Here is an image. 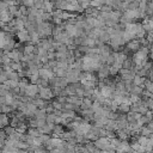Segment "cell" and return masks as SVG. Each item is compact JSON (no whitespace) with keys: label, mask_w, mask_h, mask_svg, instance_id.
<instances>
[{"label":"cell","mask_w":153,"mask_h":153,"mask_svg":"<svg viewBox=\"0 0 153 153\" xmlns=\"http://www.w3.org/2000/svg\"><path fill=\"white\" fill-rule=\"evenodd\" d=\"M6 80H7L6 72H5V71H0V85H1V84H5Z\"/></svg>","instance_id":"cell-31"},{"label":"cell","mask_w":153,"mask_h":153,"mask_svg":"<svg viewBox=\"0 0 153 153\" xmlns=\"http://www.w3.org/2000/svg\"><path fill=\"white\" fill-rule=\"evenodd\" d=\"M93 145L98 149H100V151H111L112 149L111 148V142H110V139L109 137H98L93 142Z\"/></svg>","instance_id":"cell-1"},{"label":"cell","mask_w":153,"mask_h":153,"mask_svg":"<svg viewBox=\"0 0 153 153\" xmlns=\"http://www.w3.org/2000/svg\"><path fill=\"white\" fill-rule=\"evenodd\" d=\"M67 102L76 106V105H81V103H82V99H81V98H79L78 96H71V97L67 99Z\"/></svg>","instance_id":"cell-19"},{"label":"cell","mask_w":153,"mask_h":153,"mask_svg":"<svg viewBox=\"0 0 153 153\" xmlns=\"http://www.w3.org/2000/svg\"><path fill=\"white\" fill-rule=\"evenodd\" d=\"M11 18H12V14H11L7 10H6V11L0 12V20H1V22H4V23L10 22V20H11Z\"/></svg>","instance_id":"cell-20"},{"label":"cell","mask_w":153,"mask_h":153,"mask_svg":"<svg viewBox=\"0 0 153 153\" xmlns=\"http://www.w3.org/2000/svg\"><path fill=\"white\" fill-rule=\"evenodd\" d=\"M8 39H10V37L5 32L0 31V48H5V45L8 42Z\"/></svg>","instance_id":"cell-21"},{"label":"cell","mask_w":153,"mask_h":153,"mask_svg":"<svg viewBox=\"0 0 153 153\" xmlns=\"http://www.w3.org/2000/svg\"><path fill=\"white\" fill-rule=\"evenodd\" d=\"M120 73H121V76H122V79H123L124 81H127V80H131V81H133V79H134V76H135V73H134L131 69L121 68V69H120Z\"/></svg>","instance_id":"cell-9"},{"label":"cell","mask_w":153,"mask_h":153,"mask_svg":"<svg viewBox=\"0 0 153 153\" xmlns=\"http://www.w3.org/2000/svg\"><path fill=\"white\" fill-rule=\"evenodd\" d=\"M127 20H131V19H137V18H140L141 17V13H140V11H139V8H136V10H127L126 12H124V16H123Z\"/></svg>","instance_id":"cell-7"},{"label":"cell","mask_w":153,"mask_h":153,"mask_svg":"<svg viewBox=\"0 0 153 153\" xmlns=\"http://www.w3.org/2000/svg\"><path fill=\"white\" fill-rule=\"evenodd\" d=\"M47 110L45 109H38V110H36V112H35V117L37 118V120H45L47 118Z\"/></svg>","instance_id":"cell-18"},{"label":"cell","mask_w":153,"mask_h":153,"mask_svg":"<svg viewBox=\"0 0 153 153\" xmlns=\"http://www.w3.org/2000/svg\"><path fill=\"white\" fill-rule=\"evenodd\" d=\"M130 105L131 104H129V103H122V104H120L118 105V108H117V110L121 112V114H128L129 111H130Z\"/></svg>","instance_id":"cell-17"},{"label":"cell","mask_w":153,"mask_h":153,"mask_svg":"<svg viewBox=\"0 0 153 153\" xmlns=\"http://www.w3.org/2000/svg\"><path fill=\"white\" fill-rule=\"evenodd\" d=\"M127 48L131 51H137L140 48H141V44H140V41L139 39H133L130 42L127 43Z\"/></svg>","instance_id":"cell-12"},{"label":"cell","mask_w":153,"mask_h":153,"mask_svg":"<svg viewBox=\"0 0 153 153\" xmlns=\"http://www.w3.org/2000/svg\"><path fill=\"white\" fill-rule=\"evenodd\" d=\"M91 106H92L91 99H88V98L82 99V103H81V108H82V109H91Z\"/></svg>","instance_id":"cell-26"},{"label":"cell","mask_w":153,"mask_h":153,"mask_svg":"<svg viewBox=\"0 0 153 153\" xmlns=\"http://www.w3.org/2000/svg\"><path fill=\"white\" fill-rule=\"evenodd\" d=\"M120 1H122V0H120Z\"/></svg>","instance_id":"cell-40"},{"label":"cell","mask_w":153,"mask_h":153,"mask_svg":"<svg viewBox=\"0 0 153 153\" xmlns=\"http://www.w3.org/2000/svg\"><path fill=\"white\" fill-rule=\"evenodd\" d=\"M23 5L26 7H32L35 5V0H23Z\"/></svg>","instance_id":"cell-34"},{"label":"cell","mask_w":153,"mask_h":153,"mask_svg":"<svg viewBox=\"0 0 153 153\" xmlns=\"http://www.w3.org/2000/svg\"><path fill=\"white\" fill-rule=\"evenodd\" d=\"M4 146H5V140L0 137V148H4Z\"/></svg>","instance_id":"cell-37"},{"label":"cell","mask_w":153,"mask_h":153,"mask_svg":"<svg viewBox=\"0 0 153 153\" xmlns=\"http://www.w3.org/2000/svg\"><path fill=\"white\" fill-rule=\"evenodd\" d=\"M19 11H20V14H22V16H24V17H25V16H27V14L30 13V10H27V7H26V6H24V5L19 8Z\"/></svg>","instance_id":"cell-32"},{"label":"cell","mask_w":153,"mask_h":153,"mask_svg":"<svg viewBox=\"0 0 153 153\" xmlns=\"http://www.w3.org/2000/svg\"><path fill=\"white\" fill-rule=\"evenodd\" d=\"M116 151H117V153H130L133 149L129 143H127L126 141H121L118 147L116 148Z\"/></svg>","instance_id":"cell-10"},{"label":"cell","mask_w":153,"mask_h":153,"mask_svg":"<svg viewBox=\"0 0 153 153\" xmlns=\"http://www.w3.org/2000/svg\"><path fill=\"white\" fill-rule=\"evenodd\" d=\"M109 74H110L109 67H106V66H100V68H99V72H98V75H99V78H100V79H104V78H106Z\"/></svg>","instance_id":"cell-16"},{"label":"cell","mask_w":153,"mask_h":153,"mask_svg":"<svg viewBox=\"0 0 153 153\" xmlns=\"http://www.w3.org/2000/svg\"><path fill=\"white\" fill-rule=\"evenodd\" d=\"M35 49H36V48H35L32 44L25 45V47H24V54H25V55H31V54L35 53Z\"/></svg>","instance_id":"cell-25"},{"label":"cell","mask_w":153,"mask_h":153,"mask_svg":"<svg viewBox=\"0 0 153 153\" xmlns=\"http://www.w3.org/2000/svg\"><path fill=\"white\" fill-rule=\"evenodd\" d=\"M37 32H38V35L39 36H48V35H50V33H53V29H51V26L48 24V23H41V24H38V26H37Z\"/></svg>","instance_id":"cell-4"},{"label":"cell","mask_w":153,"mask_h":153,"mask_svg":"<svg viewBox=\"0 0 153 153\" xmlns=\"http://www.w3.org/2000/svg\"><path fill=\"white\" fill-rule=\"evenodd\" d=\"M140 133H141L142 136H147V137H149V136L153 134V131H152L148 127H142V128L140 129Z\"/></svg>","instance_id":"cell-23"},{"label":"cell","mask_w":153,"mask_h":153,"mask_svg":"<svg viewBox=\"0 0 153 153\" xmlns=\"http://www.w3.org/2000/svg\"><path fill=\"white\" fill-rule=\"evenodd\" d=\"M17 36H18L19 42H27V41L31 39V38H30V32H29V30H26V29H23V30L18 31Z\"/></svg>","instance_id":"cell-11"},{"label":"cell","mask_w":153,"mask_h":153,"mask_svg":"<svg viewBox=\"0 0 153 153\" xmlns=\"http://www.w3.org/2000/svg\"><path fill=\"white\" fill-rule=\"evenodd\" d=\"M145 78L143 76H141V75H139V74H135V76H134V79H133V85L134 86H140V87H142L143 85H145Z\"/></svg>","instance_id":"cell-14"},{"label":"cell","mask_w":153,"mask_h":153,"mask_svg":"<svg viewBox=\"0 0 153 153\" xmlns=\"http://www.w3.org/2000/svg\"><path fill=\"white\" fill-rule=\"evenodd\" d=\"M81 29H79L75 24H67L66 26V33L69 37H79L81 35Z\"/></svg>","instance_id":"cell-3"},{"label":"cell","mask_w":153,"mask_h":153,"mask_svg":"<svg viewBox=\"0 0 153 153\" xmlns=\"http://www.w3.org/2000/svg\"><path fill=\"white\" fill-rule=\"evenodd\" d=\"M39 98H42L43 100H49L53 98L54 96V92L51 88L49 87H39Z\"/></svg>","instance_id":"cell-5"},{"label":"cell","mask_w":153,"mask_h":153,"mask_svg":"<svg viewBox=\"0 0 153 153\" xmlns=\"http://www.w3.org/2000/svg\"><path fill=\"white\" fill-rule=\"evenodd\" d=\"M38 92H39V87H38L36 84H29L27 87H26L25 91H24V93H25L27 97H35Z\"/></svg>","instance_id":"cell-8"},{"label":"cell","mask_w":153,"mask_h":153,"mask_svg":"<svg viewBox=\"0 0 153 153\" xmlns=\"http://www.w3.org/2000/svg\"><path fill=\"white\" fill-rule=\"evenodd\" d=\"M10 123V120H8V116L6 114H2L0 112V127H7V124Z\"/></svg>","instance_id":"cell-22"},{"label":"cell","mask_w":153,"mask_h":153,"mask_svg":"<svg viewBox=\"0 0 153 153\" xmlns=\"http://www.w3.org/2000/svg\"><path fill=\"white\" fill-rule=\"evenodd\" d=\"M92 6H96V7H99V6H104L105 5V0H91V4Z\"/></svg>","instance_id":"cell-30"},{"label":"cell","mask_w":153,"mask_h":153,"mask_svg":"<svg viewBox=\"0 0 153 153\" xmlns=\"http://www.w3.org/2000/svg\"><path fill=\"white\" fill-rule=\"evenodd\" d=\"M1 25H2V22H1V20H0V26H1Z\"/></svg>","instance_id":"cell-39"},{"label":"cell","mask_w":153,"mask_h":153,"mask_svg":"<svg viewBox=\"0 0 153 153\" xmlns=\"http://www.w3.org/2000/svg\"><path fill=\"white\" fill-rule=\"evenodd\" d=\"M11 68L13 69V71H22V65L19 63V62H13V63H11Z\"/></svg>","instance_id":"cell-33"},{"label":"cell","mask_w":153,"mask_h":153,"mask_svg":"<svg viewBox=\"0 0 153 153\" xmlns=\"http://www.w3.org/2000/svg\"><path fill=\"white\" fill-rule=\"evenodd\" d=\"M106 130H110V131H114V130H117L118 129V126H117V121L116 120H109L106 126H105Z\"/></svg>","instance_id":"cell-15"},{"label":"cell","mask_w":153,"mask_h":153,"mask_svg":"<svg viewBox=\"0 0 153 153\" xmlns=\"http://www.w3.org/2000/svg\"><path fill=\"white\" fill-rule=\"evenodd\" d=\"M31 153H47L42 147H36V148H32V152Z\"/></svg>","instance_id":"cell-36"},{"label":"cell","mask_w":153,"mask_h":153,"mask_svg":"<svg viewBox=\"0 0 153 153\" xmlns=\"http://www.w3.org/2000/svg\"><path fill=\"white\" fill-rule=\"evenodd\" d=\"M133 1H135V0H124L126 4H130V2H133Z\"/></svg>","instance_id":"cell-38"},{"label":"cell","mask_w":153,"mask_h":153,"mask_svg":"<svg viewBox=\"0 0 153 153\" xmlns=\"http://www.w3.org/2000/svg\"><path fill=\"white\" fill-rule=\"evenodd\" d=\"M38 74H39V76H41V79L47 80V81L54 79V73H53V71H50L49 68H39Z\"/></svg>","instance_id":"cell-6"},{"label":"cell","mask_w":153,"mask_h":153,"mask_svg":"<svg viewBox=\"0 0 153 153\" xmlns=\"http://www.w3.org/2000/svg\"><path fill=\"white\" fill-rule=\"evenodd\" d=\"M146 105H147V108H148L149 110L153 111V98H148V99L146 100Z\"/></svg>","instance_id":"cell-35"},{"label":"cell","mask_w":153,"mask_h":153,"mask_svg":"<svg viewBox=\"0 0 153 153\" xmlns=\"http://www.w3.org/2000/svg\"><path fill=\"white\" fill-rule=\"evenodd\" d=\"M142 87H140V86H133V88H131V91H130V93L131 94H135V96H140V94H142Z\"/></svg>","instance_id":"cell-27"},{"label":"cell","mask_w":153,"mask_h":153,"mask_svg":"<svg viewBox=\"0 0 153 153\" xmlns=\"http://www.w3.org/2000/svg\"><path fill=\"white\" fill-rule=\"evenodd\" d=\"M45 145H47V148L49 151H51L54 148H62V147H65L66 146V141L60 139V137H50Z\"/></svg>","instance_id":"cell-2"},{"label":"cell","mask_w":153,"mask_h":153,"mask_svg":"<svg viewBox=\"0 0 153 153\" xmlns=\"http://www.w3.org/2000/svg\"><path fill=\"white\" fill-rule=\"evenodd\" d=\"M8 92H10V87L7 85H5V84H1L0 85V96L5 97L6 94H8Z\"/></svg>","instance_id":"cell-24"},{"label":"cell","mask_w":153,"mask_h":153,"mask_svg":"<svg viewBox=\"0 0 153 153\" xmlns=\"http://www.w3.org/2000/svg\"><path fill=\"white\" fill-rule=\"evenodd\" d=\"M115 57H116L115 63H117V65H120V66H122L123 62L127 60V55H126L124 53H115Z\"/></svg>","instance_id":"cell-13"},{"label":"cell","mask_w":153,"mask_h":153,"mask_svg":"<svg viewBox=\"0 0 153 153\" xmlns=\"http://www.w3.org/2000/svg\"><path fill=\"white\" fill-rule=\"evenodd\" d=\"M134 62H133V60H126L124 62H123V65H122V68H124V69H131V65H133Z\"/></svg>","instance_id":"cell-29"},{"label":"cell","mask_w":153,"mask_h":153,"mask_svg":"<svg viewBox=\"0 0 153 153\" xmlns=\"http://www.w3.org/2000/svg\"><path fill=\"white\" fill-rule=\"evenodd\" d=\"M145 87H146V91L151 92L153 94V82L151 80H146L145 81Z\"/></svg>","instance_id":"cell-28"}]
</instances>
